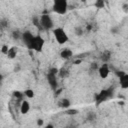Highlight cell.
I'll use <instances>...</instances> for the list:
<instances>
[{
    "instance_id": "obj_1",
    "label": "cell",
    "mask_w": 128,
    "mask_h": 128,
    "mask_svg": "<svg viewBox=\"0 0 128 128\" xmlns=\"http://www.w3.org/2000/svg\"><path fill=\"white\" fill-rule=\"evenodd\" d=\"M114 94V87L111 86L106 89H102L98 94L95 95V103L96 105H100L101 103L107 101L108 99L112 98Z\"/></svg>"
},
{
    "instance_id": "obj_2",
    "label": "cell",
    "mask_w": 128,
    "mask_h": 128,
    "mask_svg": "<svg viewBox=\"0 0 128 128\" xmlns=\"http://www.w3.org/2000/svg\"><path fill=\"white\" fill-rule=\"evenodd\" d=\"M58 72H59V69H57L55 67H52L48 70V73H47V76H46L47 77V82L53 90H57V87H58V82H57Z\"/></svg>"
},
{
    "instance_id": "obj_3",
    "label": "cell",
    "mask_w": 128,
    "mask_h": 128,
    "mask_svg": "<svg viewBox=\"0 0 128 128\" xmlns=\"http://www.w3.org/2000/svg\"><path fill=\"white\" fill-rule=\"evenodd\" d=\"M52 9L56 14L59 15L66 14L68 10V0H54Z\"/></svg>"
},
{
    "instance_id": "obj_4",
    "label": "cell",
    "mask_w": 128,
    "mask_h": 128,
    "mask_svg": "<svg viewBox=\"0 0 128 128\" xmlns=\"http://www.w3.org/2000/svg\"><path fill=\"white\" fill-rule=\"evenodd\" d=\"M53 35H54L57 43L60 44V45L65 44L69 40V37H68L66 31L62 27H57V28L53 29Z\"/></svg>"
},
{
    "instance_id": "obj_5",
    "label": "cell",
    "mask_w": 128,
    "mask_h": 128,
    "mask_svg": "<svg viewBox=\"0 0 128 128\" xmlns=\"http://www.w3.org/2000/svg\"><path fill=\"white\" fill-rule=\"evenodd\" d=\"M44 44H45V41L44 39L40 36V35H36L34 36L33 40H32V43L29 47L30 50H34L36 52H41L43 50V47H44Z\"/></svg>"
},
{
    "instance_id": "obj_6",
    "label": "cell",
    "mask_w": 128,
    "mask_h": 128,
    "mask_svg": "<svg viewBox=\"0 0 128 128\" xmlns=\"http://www.w3.org/2000/svg\"><path fill=\"white\" fill-rule=\"evenodd\" d=\"M40 23L41 26L43 28V30H51L54 27V23L53 20L51 18V16L49 14H42L40 16Z\"/></svg>"
},
{
    "instance_id": "obj_7",
    "label": "cell",
    "mask_w": 128,
    "mask_h": 128,
    "mask_svg": "<svg viewBox=\"0 0 128 128\" xmlns=\"http://www.w3.org/2000/svg\"><path fill=\"white\" fill-rule=\"evenodd\" d=\"M98 74H99L100 78H102V79H106L109 76V74H110V68H109L108 63H103L101 66H99V68H98Z\"/></svg>"
},
{
    "instance_id": "obj_8",
    "label": "cell",
    "mask_w": 128,
    "mask_h": 128,
    "mask_svg": "<svg viewBox=\"0 0 128 128\" xmlns=\"http://www.w3.org/2000/svg\"><path fill=\"white\" fill-rule=\"evenodd\" d=\"M34 38V35L30 32V31H25V32H22V41L23 43L26 45V47L29 49L31 43H32V40Z\"/></svg>"
},
{
    "instance_id": "obj_9",
    "label": "cell",
    "mask_w": 128,
    "mask_h": 128,
    "mask_svg": "<svg viewBox=\"0 0 128 128\" xmlns=\"http://www.w3.org/2000/svg\"><path fill=\"white\" fill-rule=\"evenodd\" d=\"M119 84L122 89H128V74L124 73L119 77Z\"/></svg>"
},
{
    "instance_id": "obj_10",
    "label": "cell",
    "mask_w": 128,
    "mask_h": 128,
    "mask_svg": "<svg viewBox=\"0 0 128 128\" xmlns=\"http://www.w3.org/2000/svg\"><path fill=\"white\" fill-rule=\"evenodd\" d=\"M72 56H73V52H72V50L69 49V48H64V49L60 52V57H61L62 59H64V60H68V59H70Z\"/></svg>"
},
{
    "instance_id": "obj_11",
    "label": "cell",
    "mask_w": 128,
    "mask_h": 128,
    "mask_svg": "<svg viewBox=\"0 0 128 128\" xmlns=\"http://www.w3.org/2000/svg\"><path fill=\"white\" fill-rule=\"evenodd\" d=\"M30 110V103L27 100H22L20 104V112L22 114H27Z\"/></svg>"
},
{
    "instance_id": "obj_12",
    "label": "cell",
    "mask_w": 128,
    "mask_h": 128,
    "mask_svg": "<svg viewBox=\"0 0 128 128\" xmlns=\"http://www.w3.org/2000/svg\"><path fill=\"white\" fill-rule=\"evenodd\" d=\"M71 105V101L68 99V98H61L59 101H58V106L60 108H64V109H67L68 107H70Z\"/></svg>"
},
{
    "instance_id": "obj_13",
    "label": "cell",
    "mask_w": 128,
    "mask_h": 128,
    "mask_svg": "<svg viewBox=\"0 0 128 128\" xmlns=\"http://www.w3.org/2000/svg\"><path fill=\"white\" fill-rule=\"evenodd\" d=\"M17 53H18V48H17V47H15V46H13V47L9 48L8 53H7V55H6V56L8 57V59H14V58H16Z\"/></svg>"
},
{
    "instance_id": "obj_14",
    "label": "cell",
    "mask_w": 128,
    "mask_h": 128,
    "mask_svg": "<svg viewBox=\"0 0 128 128\" xmlns=\"http://www.w3.org/2000/svg\"><path fill=\"white\" fill-rule=\"evenodd\" d=\"M58 75L60 78H67L69 75H70V72H69V69L66 67V66H63L59 69V72H58Z\"/></svg>"
},
{
    "instance_id": "obj_15",
    "label": "cell",
    "mask_w": 128,
    "mask_h": 128,
    "mask_svg": "<svg viewBox=\"0 0 128 128\" xmlns=\"http://www.w3.org/2000/svg\"><path fill=\"white\" fill-rule=\"evenodd\" d=\"M111 58V52L109 50H105L101 54V60L103 63H107Z\"/></svg>"
},
{
    "instance_id": "obj_16",
    "label": "cell",
    "mask_w": 128,
    "mask_h": 128,
    "mask_svg": "<svg viewBox=\"0 0 128 128\" xmlns=\"http://www.w3.org/2000/svg\"><path fill=\"white\" fill-rule=\"evenodd\" d=\"M12 95H13V98H15L16 100H20V101H22V100H23V96H24L25 94L22 93V92H20V91H14Z\"/></svg>"
},
{
    "instance_id": "obj_17",
    "label": "cell",
    "mask_w": 128,
    "mask_h": 128,
    "mask_svg": "<svg viewBox=\"0 0 128 128\" xmlns=\"http://www.w3.org/2000/svg\"><path fill=\"white\" fill-rule=\"evenodd\" d=\"M94 5L98 9H103L105 7V0H95Z\"/></svg>"
},
{
    "instance_id": "obj_18",
    "label": "cell",
    "mask_w": 128,
    "mask_h": 128,
    "mask_svg": "<svg viewBox=\"0 0 128 128\" xmlns=\"http://www.w3.org/2000/svg\"><path fill=\"white\" fill-rule=\"evenodd\" d=\"M74 33H75V35H77V36H82V35L84 34V30H83V28H82L81 26H77V27H75V29H74Z\"/></svg>"
},
{
    "instance_id": "obj_19",
    "label": "cell",
    "mask_w": 128,
    "mask_h": 128,
    "mask_svg": "<svg viewBox=\"0 0 128 128\" xmlns=\"http://www.w3.org/2000/svg\"><path fill=\"white\" fill-rule=\"evenodd\" d=\"M32 21H33V24H34L37 28H39V29H43L42 26H41V23H40V17H39V18H38V17H34V18L32 19Z\"/></svg>"
},
{
    "instance_id": "obj_20",
    "label": "cell",
    "mask_w": 128,
    "mask_h": 128,
    "mask_svg": "<svg viewBox=\"0 0 128 128\" xmlns=\"http://www.w3.org/2000/svg\"><path fill=\"white\" fill-rule=\"evenodd\" d=\"M24 94H25V96L28 97V98H33V97L35 96L34 91H33L32 89H26V90L24 91Z\"/></svg>"
},
{
    "instance_id": "obj_21",
    "label": "cell",
    "mask_w": 128,
    "mask_h": 128,
    "mask_svg": "<svg viewBox=\"0 0 128 128\" xmlns=\"http://www.w3.org/2000/svg\"><path fill=\"white\" fill-rule=\"evenodd\" d=\"M12 37L16 40L18 39H21L22 38V32H19V31H13L12 32Z\"/></svg>"
},
{
    "instance_id": "obj_22",
    "label": "cell",
    "mask_w": 128,
    "mask_h": 128,
    "mask_svg": "<svg viewBox=\"0 0 128 128\" xmlns=\"http://www.w3.org/2000/svg\"><path fill=\"white\" fill-rule=\"evenodd\" d=\"M65 113L67 115H76V114H78V110L77 109H68V110H66Z\"/></svg>"
},
{
    "instance_id": "obj_23",
    "label": "cell",
    "mask_w": 128,
    "mask_h": 128,
    "mask_svg": "<svg viewBox=\"0 0 128 128\" xmlns=\"http://www.w3.org/2000/svg\"><path fill=\"white\" fill-rule=\"evenodd\" d=\"M98 68H99V66L97 65V63H91V65H90V70L91 71H98Z\"/></svg>"
},
{
    "instance_id": "obj_24",
    "label": "cell",
    "mask_w": 128,
    "mask_h": 128,
    "mask_svg": "<svg viewBox=\"0 0 128 128\" xmlns=\"http://www.w3.org/2000/svg\"><path fill=\"white\" fill-rule=\"evenodd\" d=\"M8 50H9V48H8L7 45H3L2 48H1V52H2V54H5V55H7Z\"/></svg>"
},
{
    "instance_id": "obj_25",
    "label": "cell",
    "mask_w": 128,
    "mask_h": 128,
    "mask_svg": "<svg viewBox=\"0 0 128 128\" xmlns=\"http://www.w3.org/2000/svg\"><path fill=\"white\" fill-rule=\"evenodd\" d=\"M95 118H96V116H95L94 113H89V114L87 115V120L92 121V120H95Z\"/></svg>"
},
{
    "instance_id": "obj_26",
    "label": "cell",
    "mask_w": 128,
    "mask_h": 128,
    "mask_svg": "<svg viewBox=\"0 0 128 128\" xmlns=\"http://www.w3.org/2000/svg\"><path fill=\"white\" fill-rule=\"evenodd\" d=\"M8 26V22L5 20V19H2L1 20V27L2 28H5V27H7Z\"/></svg>"
},
{
    "instance_id": "obj_27",
    "label": "cell",
    "mask_w": 128,
    "mask_h": 128,
    "mask_svg": "<svg viewBox=\"0 0 128 128\" xmlns=\"http://www.w3.org/2000/svg\"><path fill=\"white\" fill-rule=\"evenodd\" d=\"M43 124H44V121L42 119H38L37 120V125L38 126H43Z\"/></svg>"
},
{
    "instance_id": "obj_28",
    "label": "cell",
    "mask_w": 128,
    "mask_h": 128,
    "mask_svg": "<svg viewBox=\"0 0 128 128\" xmlns=\"http://www.w3.org/2000/svg\"><path fill=\"white\" fill-rule=\"evenodd\" d=\"M81 62H82V59H80V58H78L77 60H75V61H74V64H75V65H78V64H80Z\"/></svg>"
},
{
    "instance_id": "obj_29",
    "label": "cell",
    "mask_w": 128,
    "mask_h": 128,
    "mask_svg": "<svg viewBox=\"0 0 128 128\" xmlns=\"http://www.w3.org/2000/svg\"><path fill=\"white\" fill-rule=\"evenodd\" d=\"M86 29H87V31H90V30L92 29V26H91V24L87 25V26H86Z\"/></svg>"
},
{
    "instance_id": "obj_30",
    "label": "cell",
    "mask_w": 128,
    "mask_h": 128,
    "mask_svg": "<svg viewBox=\"0 0 128 128\" xmlns=\"http://www.w3.org/2000/svg\"><path fill=\"white\" fill-rule=\"evenodd\" d=\"M123 7H124V8H123V9H124V11H125L126 13H128V5H124Z\"/></svg>"
},
{
    "instance_id": "obj_31",
    "label": "cell",
    "mask_w": 128,
    "mask_h": 128,
    "mask_svg": "<svg viewBox=\"0 0 128 128\" xmlns=\"http://www.w3.org/2000/svg\"><path fill=\"white\" fill-rule=\"evenodd\" d=\"M61 91H62V90H61V89H58V90H57V91H56V93H55V95H56V96H57V95H58V94H59V93H60V92H61Z\"/></svg>"
},
{
    "instance_id": "obj_32",
    "label": "cell",
    "mask_w": 128,
    "mask_h": 128,
    "mask_svg": "<svg viewBox=\"0 0 128 128\" xmlns=\"http://www.w3.org/2000/svg\"><path fill=\"white\" fill-rule=\"evenodd\" d=\"M46 127H47V128H53V127H54V126H53V125H52V124H48V125H47V126H46Z\"/></svg>"
},
{
    "instance_id": "obj_33",
    "label": "cell",
    "mask_w": 128,
    "mask_h": 128,
    "mask_svg": "<svg viewBox=\"0 0 128 128\" xmlns=\"http://www.w3.org/2000/svg\"><path fill=\"white\" fill-rule=\"evenodd\" d=\"M82 1H83V2H84V1H85V0H82Z\"/></svg>"
}]
</instances>
